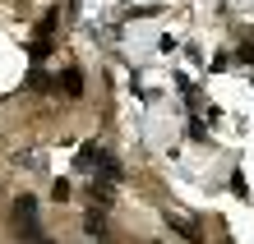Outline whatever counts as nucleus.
I'll return each mask as SVG.
<instances>
[{"mask_svg": "<svg viewBox=\"0 0 254 244\" xmlns=\"http://www.w3.org/2000/svg\"><path fill=\"white\" fill-rule=\"evenodd\" d=\"M56 93H65L69 101H74V97H83V74H79V69H65L61 79H56Z\"/></svg>", "mask_w": 254, "mask_h": 244, "instance_id": "f257e3e1", "label": "nucleus"}, {"mask_svg": "<svg viewBox=\"0 0 254 244\" xmlns=\"http://www.w3.org/2000/svg\"><path fill=\"white\" fill-rule=\"evenodd\" d=\"M167 221L176 226V231H181V235H190V240H199V226H194L190 217H181V212H167Z\"/></svg>", "mask_w": 254, "mask_h": 244, "instance_id": "7ed1b4c3", "label": "nucleus"}, {"mask_svg": "<svg viewBox=\"0 0 254 244\" xmlns=\"http://www.w3.org/2000/svg\"><path fill=\"white\" fill-rule=\"evenodd\" d=\"M33 207H37V203H33L28 194L19 198V203H14V226H19V231H23V226H33Z\"/></svg>", "mask_w": 254, "mask_h": 244, "instance_id": "f03ea898", "label": "nucleus"}, {"mask_svg": "<svg viewBox=\"0 0 254 244\" xmlns=\"http://www.w3.org/2000/svg\"><path fill=\"white\" fill-rule=\"evenodd\" d=\"M51 198H56V203H65V198H69V185H65V180H56V189H51Z\"/></svg>", "mask_w": 254, "mask_h": 244, "instance_id": "39448f33", "label": "nucleus"}, {"mask_svg": "<svg viewBox=\"0 0 254 244\" xmlns=\"http://www.w3.org/2000/svg\"><path fill=\"white\" fill-rule=\"evenodd\" d=\"M83 226H88V231L97 235V231H102V212H88V217H83Z\"/></svg>", "mask_w": 254, "mask_h": 244, "instance_id": "20e7f679", "label": "nucleus"}]
</instances>
